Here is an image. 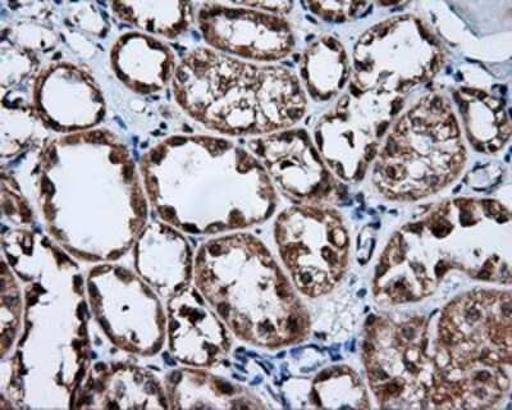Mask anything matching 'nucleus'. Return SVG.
<instances>
[{"instance_id":"obj_8","label":"nucleus","mask_w":512,"mask_h":410,"mask_svg":"<svg viewBox=\"0 0 512 410\" xmlns=\"http://www.w3.org/2000/svg\"><path fill=\"white\" fill-rule=\"evenodd\" d=\"M402 103L399 95L369 93L351 84L315 127V144L329 170L344 181L363 179Z\"/></svg>"},{"instance_id":"obj_16","label":"nucleus","mask_w":512,"mask_h":410,"mask_svg":"<svg viewBox=\"0 0 512 410\" xmlns=\"http://www.w3.org/2000/svg\"><path fill=\"white\" fill-rule=\"evenodd\" d=\"M112 15L140 33L160 40L184 36L196 21V4L187 2H112Z\"/></svg>"},{"instance_id":"obj_5","label":"nucleus","mask_w":512,"mask_h":410,"mask_svg":"<svg viewBox=\"0 0 512 410\" xmlns=\"http://www.w3.org/2000/svg\"><path fill=\"white\" fill-rule=\"evenodd\" d=\"M466 163V149L454 108L429 94L391 126L379 149L373 182L397 202H414L451 185Z\"/></svg>"},{"instance_id":"obj_1","label":"nucleus","mask_w":512,"mask_h":410,"mask_svg":"<svg viewBox=\"0 0 512 410\" xmlns=\"http://www.w3.org/2000/svg\"><path fill=\"white\" fill-rule=\"evenodd\" d=\"M511 217L492 199H454L434 207L392 236L374 277L378 300L418 302L448 273L510 284Z\"/></svg>"},{"instance_id":"obj_15","label":"nucleus","mask_w":512,"mask_h":410,"mask_svg":"<svg viewBox=\"0 0 512 410\" xmlns=\"http://www.w3.org/2000/svg\"><path fill=\"white\" fill-rule=\"evenodd\" d=\"M456 104L463 117L466 135L480 153L498 152L510 139L511 125L505 103L488 91L460 89Z\"/></svg>"},{"instance_id":"obj_12","label":"nucleus","mask_w":512,"mask_h":410,"mask_svg":"<svg viewBox=\"0 0 512 410\" xmlns=\"http://www.w3.org/2000/svg\"><path fill=\"white\" fill-rule=\"evenodd\" d=\"M280 189L301 205H324L337 198V182L303 130L276 132L251 141Z\"/></svg>"},{"instance_id":"obj_4","label":"nucleus","mask_w":512,"mask_h":410,"mask_svg":"<svg viewBox=\"0 0 512 410\" xmlns=\"http://www.w3.org/2000/svg\"><path fill=\"white\" fill-rule=\"evenodd\" d=\"M195 154V173L182 170L168 161L157 149L149 157L146 185H196L195 190L157 202L163 212L182 200L195 197V213L186 231L194 234L200 207H204L201 232L242 229L265 220L276 207V194L263 167L244 150L226 140L189 138Z\"/></svg>"},{"instance_id":"obj_11","label":"nucleus","mask_w":512,"mask_h":410,"mask_svg":"<svg viewBox=\"0 0 512 410\" xmlns=\"http://www.w3.org/2000/svg\"><path fill=\"white\" fill-rule=\"evenodd\" d=\"M195 22L208 48L242 61L269 65L290 56L296 45L285 17L241 2L200 3Z\"/></svg>"},{"instance_id":"obj_9","label":"nucleus","mask_w":512,"mask_h":410,"mask_svg":"<svg viewBox=\"0 0 512 410\" xmlns=\"http://www.w3.org/2000/svg\"><path fill=\"white\" fill-rule=\"evenodd\" d=\"M276 240L292 280L318 298L344 279L350 239L340 214L324 205L288 209L276 223Z\"/></svg>"},{"instance_id":"obj_10","label":"nucleus","mask_w":512,"mask_h":410,"mask_svg":"<svg viewBox=\"0 0 512 410\" xmlns=\"http://www.w3.org/2000/svg\"><path fill=\"white\" fill-rule=\"evenodd\" d=\"M364 358L383 408H422L429 402L434 366L422 321H377L368 328Z\"/></svg>"},{"instance_id":"obj_19","label":"nucleus","mask_w":512,"mask_h":410,"mask_svg":"<svg viewBox=\"0 0 512 410\" xmlns=\"http://www.w3.org/2000/svg\"><path fill=\"white\" fill-rule=\"evenodd\" d=\"M246 7L259 9V11L272 13V15L285 16L291 12L294 3L291 2H241Z\"/></svg>"},{"instance_id":"obj_3","label":"nucleus","mask_w":512,"mask_h":410,"mask_svg":"<svg viewBox=\"0 0 512 410\" xmlns=\"http://www.w3.org/2000/svg\"><path fill=\"white\" fill-rule=\"evenodd\" d=\"M429 402L489 408L511 385V294L473 290L447 305L438 323Z\"/></svg>"},{"instance_id":"obj_7","label":"nucleus","mask_w":512,"mask_h":410,"mask_svg":"<svg viewBox=\"0 0 512 410\" xmlns=\"http://www.w3.org/2000/svg\"><path fill=\"white\" fill-rule=\"evenodd\" d=\"M445 62V49L423 21L404 15L370 27L352 54V85L399 95L433 79Z\"/></svg>"},{"instance_id":"obj_6","label":"nucleus","mask_w":512,"mask_h":410,"mask_svg":"<svg viewBox=\"0 0 512 410\" xmlns=\"http://www.w3.org/2000/svg\"><path fill=\"white\" fill-rule=\"evenodd\" d=\"M199 284L217 300L223 317L255 308L304 331V317L285 276L268 250L249 235L210 241L196 259Z\"/></svg>"},{"instance_id":"obj_18","label":"nucleus","mask_w":512,"mask_h":410,"mask_svg":"<svg viewBox=\"0 0 512 410\" xmlns=\"http://www.w3.org/2000/svg\"><path fill=\"white\" fill-rule=\"evenodd\" d=\"M306 8L315 16L329 22H345L351 20L365 9L370 7L369 3L359 2H313L304 3Z\"/></svg>"},{"instance_id":"obj_2","label":"nucleus","mask_w":512,"mask_h":410,"mask_svg":"<svg viewBox=\"0 0 512 410\" xmlns=\"http://www.w3.org/2000/svg\"><path fill=\"white\" fill-rule=\"evenodd\" d=\"M173 97L187 115L228 135H260L294 126L308 99L285 67L242 61L208 47L178 62Z\"/></svg>"},{"instance_id":"obj_14","label":"nucleus","mask_w":512,"mask_h":410,"mask_svg":"<svg viewBox=\"0 0 512 410\" xmlns=\"http://www.w3.org/2000/svg\"><path fill=\"white\" fill-rule=\"evenodd\" d=\"M109 61L117 79L141 95L160 93L171 86L180 62L166 41L136 30L118 36Z\"/></svg>"},{"instance_id":"obj_17","label":"nucleus","mask_w":512,"mask_h":410,"mask_svg":"<svg viewBox=\"0 0 512 410\" xmlns=\"http://www.w3.org/2000/svg\"><path fill=\"white\" fill-rule=\"evenodd\" d=\"M350 59L344 45L331 35L314 41L301 61L305 93L326 102L346 88L350 79Z\"/></svg>"},{"instance_id":"obj_13","label":"nucleus","mask_w":512,"mask_h":410,"mask_svg":"<svg viewBox=\"0 0 512 410\" xmlns=\"http://www.w3.org/2000/svg\"><path fill=\"white\" fill-rule=\"evenodd\" d=\"M32 102L54 127L84 126L104 117V97L98 82L76 63L52 61L32 82Z\"/></svg>"}]
</instances>
